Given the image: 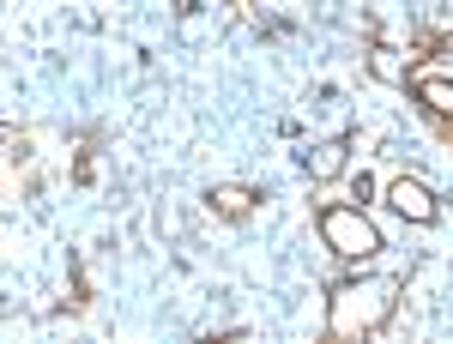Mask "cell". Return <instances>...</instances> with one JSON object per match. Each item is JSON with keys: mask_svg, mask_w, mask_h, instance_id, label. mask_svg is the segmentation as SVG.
Masks as SVG:
<instances>
[{"mask_svg": "<svg viewBox=\"0 0 453 344\" xmlns=\"http://www.w3.org/2000/svg\"><path fill=\"white\" fill-rule=\"evenodd\" d=\"M399 309V284H387V278H375V284H345V290H333V333H375L387 314Z\"/></svg>", "mask_w": 453, "mask_h": 344, "instance_id": "obj_1", "label": "cell"}, {"mask_svg": "<svg viewBox=\"0 0 453 344\" xmlns=\"http://www.w3.org/2000/svg\"><path fill=\"white\" fill-rule=\"evenodd\" d=\"M320 241H326L333 254H345V260H369V254L381 248V230L357 206H326L320 211Z\"/></svg>", "mask_w": 453, "mask_h": 344, "instance_id": "obj_2", "label": "cell"}, {"mask_svg": "<svg viewBox=\"0 0 453 344\" xmlns=\"http://www.w3.org/2000/svg\"><path fill=\"white\" fill-rule=\"evenodd\" d=\"M387 206L399 211V218H411V224H435V218H441L435 194L423 187L418 175H393V181H387Z\"/></svg>", "mask_w": 453, "mask_h": 344, "instance_id": "obj_3", "label": "cell"}, {"mask_svg": "<svg viewBox=\"0 0 453 344\" xmlns=\"http://www.w3.org/2000/svg\"><path fill=\"white\" fill-rule=\"evenodd\" d=\"M418 103L429 109V115L453 121V79H441V73H423V79H418Z\"/></svg>", "mask_w": 453, "mask_h": 344, "instance_id": "obj_4", "label": "cell"}, {"mask_svg": "<svg viewBox=\"0 0 453 344\" xmlns=\"http://www.w3.org/2000/svg\"><path fill=\"white\" fill-rule=\"evenodd\" d=\"M303 164H309L314 181L339 175V170H345V139H333V145H314V151H303Z\"/></svg>", "mask_w": 453, "mask_h": 344, "instance_id": "obj_5", "label": "cell"}, {"mask_svg": "<svg viewBox=\"0 0 453 344\" xmlns=\"http://www.w3.org/2000/svg\"><path fill=\"white\" fill-rule=\"evenodd\" d=\"M248 206H254V187H242V181H224V187H211V211H218V218H242Z\"/></svg>", "mask_w": 453, "mask_h": 344, "instance_id": "obj_6", "label": "cell"}]
</instances>
